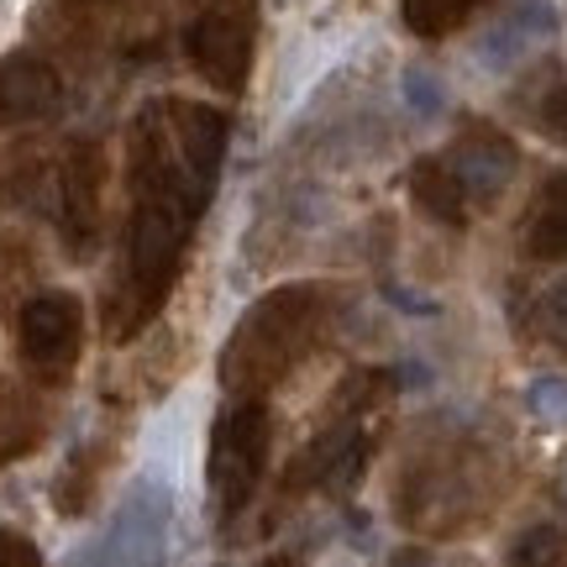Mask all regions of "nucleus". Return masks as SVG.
<instances>
[{
	"mask_svg": "<svg viewBox=\"0 0 567 567\" xmlns=\"http://www.w3.org/2000/svg\"><path fill=\"white\" fill-rule=\"evenodd\" d=\"M389 567H436V563H431V551L425 547H400L394 557H389Z\"/></svg>",
	"mask_w": 567,
	"mask_h": 567,
	"instance_id": "obj_19",
	"label": "nucleus"
},
{
	"mask_svg": "<svg viewBox=\"0 0 567 567\" xmlns=\"http://www.w3.org/2000/svg\"><path fill=\"white\" fill-rule=\"evenodd\" d=\"M84 352V305L69 289H38L17 310V363L32 389L74 384Z\"/></svg>",
	"mask_w": 567,
	"mask_h": 567,
	"instance_id": "obj_4",
	"label": "nucleus"
},
{
	"mask_svg": "<svg viewBox=\"0 0 567 567\" xmlns=\"http://www.w3.org/2000/svg\"><path fill=\"white\" fill-rule=\"evenodd\" d=\"M530 321H536V331H542V342H551V347H563L567 352V279H557L551 289L536 295Z\"/></svg>",
	"mask_w": 567,
	"mask_h": 567,
	"instance_id": "obj_14",
	"label": "nucleus"
},
{
	"mask_svg": "<svg viewBox=\"0 0 567 567\" xmlns=\"http://www.w3.org/2000/svg\"><path fill=\"white\" fill-rule=\"evenodd\" d=\"M326 295L316 284H284L247 305L221 347V389L226 400H268L300 368L326 326Z\"/></svg>",
	"mask_w": 567,
	"mask_h": 567,
	"instance_id": "obj_2",
	"label": "nucleus"
},
{
	"mask_svg": "<svg viewBox=\"0 0 567 567\" xmlns=\"http://www.w3.org/2000/svg\"><path fill=\"white\" fill-rule=\"evenodd\" d=\"M446 168L457 174V184L467 189V205L478 200H499V189L509 184L515 174V142L499 137L494 126H467L463 137L452 142V153H446Z\"/></svg>",
	"mask_w": 567,
	"mask_h": 567,
	"instance_id": "obj_8",
	"label": "nucleus"
},
{
	"mask_svg": "<svg viewBox=\"0 0 567 567\" xmlns=\"http://www.w3.org/2000/svg\"><path fill=\"white\" fill-rule=\"evenodd\" d=\"M530 410L542 421H567V379H536L530 384Z\"/></svg>",
	"mask_w": 567,
	"mask_h": 567,
	"instance_id": "obj_18",
	"label": "nucleus"
},
{
	"mask_svg": "<svg viewBox=\"0 0 567 567\" xmlns=\"http://www.w3.org/2000/svg\"><path fill=\"white\" fill-rule=\"evenodd\" d=\"M101 473H105V446H80L69 463H63L59 484H53V509H59L63 520H74V515H84L90 509V499H95V488H101Z\"/></svg>",
	"mask_w": 567,
	"mask_h": 567,
	"instance_id": "obj_12",
	"label": "nucleus"
},
{
	"mask_svg": "<svg viewBox=\"0 0 567 567\" xmlns=\"http://www.w3.org/2000/svg\"><path fill=\"white\" fill-rule=\"evenodd\" d=\"M410 195L431 221L442 226H467V189L457 184V174L446 168V158H421L410 168Z\"/></svg>",
	"mask_w": 567,
	"mask_h": 567,
	"instance_id": "obj_11",
	"label": "nucleus"
},
{
	"mask_svg": "<svg viewBox=\"0 0 567 567\" xmlns=\"http://www.w3.org/2000/svg\"><path fill=\"white\" fill-rule=\"evenodd\" d=\"M69 6H80V11H105V6H116V0H69Z\"/></svg>",
	"mask_w": 567,
	"mask_h": 567,
	"instance_id": "obj_20",
	"label": "nucleus"
},
{
	"mask_svg": "<svg viewBox=\"0 0 567 567\" xmlns=\"http://www.w3.org/2000/svg\"><path fill=\"white\" fill-rule=\"evenodd\" d=\"M520 247L536 264H567V174H551L530 200Z\"/></svg>",
	"mask_w": 567,
	"mask_h": 567,
	"instance_id": "obj_10",
	"label": "nucleus"
},
{
	"mask_svg": "<svg viewBox=\"0 0 567 567\" xmlns=\"http://www.w3.org/2000/svg\"><path fill=\"white\" fill-rule=\"evenodd\" d=\"M484 0H400V17L415 38H446L457 32Z\"/></svg>",
	"mask_w": 567,
	"mask_h": 567,
	"instance_id": "obj_13",
	"label": "nucleus"
},
{
	"mask_svg": "<svg viewBox=\"0 0 567 567\" xmlns=\"http://www.w3.org/2000/svg\"><path fill=\"white\" fill-rule=\"evenodd\" d=\"M59 105H63V80L48 59H38V53H6L0 59V132L42 122Z\"/></svg>",
	"mask_w": 567,
	"mask_h": 567,
	"instance_id": "obj_7",
	"label": "nucleus"
},
{
	"mask_svg": "<svg viewBox=\"0 0 567 567\" xmlns=\"http://www.w3.org/2000/svg\"><path fill=\"white\" fill-rule=\"evenodd\" d=\"M0 567H42L38 542L17 526H0Z\"/></svg>",
	"mask_w": 567,
	"mask_h": 567,
	"instance_id": "obj_17",
	"label": "nucleus"
},
{
	"mask_svg": "<svg viewBox=\"0 0 567 567\" xmlns=\"http://www.w3.org/2000/svg\"><path fill=\"white\" fill-rule=\"evenodd\" d=\"M530 116H536V126H542L547 137H557L567 147V80L563 74L547 80V90L536 95V111H530Z\"/></svg>",
	"mask_w": 567,
	"mask_h": 567,
	"instance_id": "obj_15",
	"label": "nucleus"
},
{
	"mask_svg": "<svg viewBox=\"0 0 567 567\" xmlns=\"http://www.w3.org/2000/svg\"><path fill=\"white\" fill-rule=\"evenodd\" d=\"M268 452H274V415L268 400H226L210 431V457H205V478H210V499H216V520L237 526V515L252 505V494L268 473Z\"/></svg>",
	"mask_w": 567,
	"mask_h": 567,
	"instance_id": "obj_3",
	"label": "nucleus"
},
{
	"mask_svg": "<svg viewBox=\"0 0 567 567\" xmlns=\"http://www.w3.org/2000/svg\"><path fill=\"white\" fill-rule=\"evenodd\" d=\"M216 168H205L184 153L168 105H147L132 122L126 142V258L122 284L105 295V337L132 342L158 321L174 284L184 274L195 226L216 195Z\"/></svg>",
	"mask_w": 567,
	"mask_h": 567,
	"instance_id": "obj_1",
	"label": "nucleus"
},
{
	"mask_svg": "<svg viewBox=\"0 0 567 567\" xmlns=\"http://www.w3.org/2000/svg\"><path fill=\"white\" fill-rule=\"evenodd\" d=\"M405 105L415 116H442L446 111V90L431 69H405Z\"/></svg>",
	"mask_w": 567,
	"mask_h": 567,
	"instance_id": "obj_16",
	"label": "nucleus"
},
{
	"mask_svg": "<svg viewBox=\"0 0 567 567\" xmlns=\"http://www.w3.org/2000/svg\"><path fill=\"white\" fill-rule=\"evenodd\" d=\"M105 184H111V163H105V147L101 142H74L63 153V168L53 189H59V231H63V247L74 258H95V247L105 237Z\"/></svg>",
	"mask_w": 567,
	"mask_h": 567,
	"instance_id": "obj_5",
	"label": "nucleus"
},
{
	"mask_svg": "<svg viewBox=\"0 0 567 567\" xmlns=\"http://www.w3.org/2000/svg\"><path fill=\"white\" fill-rule=\"evenodd\" d=\"M48 436V410H42L38 389L17 384V379H0V467L32 457Z\"/></svg>",
	"mask_w": 567,
	"mask_h": 567,
	"instance_id": "obj_9",
	"label": "nucleus"
},
{
	"mask_svg": "<svg viewBox=\"0 0 567 567\" xmlns=\"http://www.w3.org/2000/svg\"><path fill=\"white\" fill-rule=\"evenodd\" d=\"M184 53L216 90H243L252 63V17L237 6H200L184 27Z\"/></svg>",
	"mask_w": 567,
	"mask_h": 567,
	"instance_id": "obj_6",
	"label": "nucleus"
}]
</instances>
